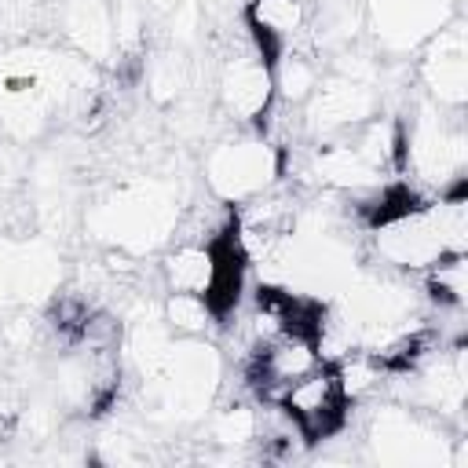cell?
<instances>
[{
  "label": "cell",
  "instance_id": "1",
  "mask_svg": "<svg viewBox=\"0 0 468 468\" xmlns=\"http://www.w3.org/2000/svg\"><path fill=\"white\" fill-rule=\"evenodd\" d=\"M366 212V245L373 263L420 274L442 256L468 252V194L464 186L417 197L406 186H384Z\"/></svg>",
  "mask_w": 468,
  "mask_h": 468
},
{
  "label": "cell",
  "instance_id": "2",
  "mask_svg": "<svg viewBox=\"0 0 468 468\" xmlns=\"http://www.w3.org/2000/svg\"><path fill=\"white\" fill-rule=\"evenodd\" d=\"M183 223V190L179 179L161 172H135L110 183L88 208L84 230L113 252L135 260L161 252Z\"/></svg>",
  "mask_w": 468,
  "mask_h": 468
},
{
  "label": "cell",
  "instance_id": "3",
  "mask_svg": "<svg viewBox=\"0 0 468 468\" xmlns=\"http://www.w3.org/2000/svg\"><path fill=\"white\" fill-rule=\"evenodd\" d=\"M223 373L227 362L212 336H176L161 369L139 380V420L165 435L197 428L223 395Z\"/></svg>",
  "mask_w": 468,
  "mask_h": 468
},
{
  "label": "cell",
  "instance_id": "4",
  "mask_svg": "<svg viewBox=\"0 0 468 468\" xmlns=\"http://www.w3.org/2000/svg\"><path fill=\"white\" fill-rule=\"evenodd\" d=\"M384 106V58L369 48H344L322 62V77L311 99L300 106V128L307 139L340 135L369 121Z\"/></svg>",
  "mask_w": 468,
  "mask_h": 468
},
{
  "label": "cell",
  "instance_id": "5",
  "mask_svg": "<svg viewBox=\"0 0 468 468\" xmlns=\"http://www.w3.org/2000/svg\"><path fill=\"white\" fill-rule=\"evenodd\" d=\"M366 461L395 468H464V428H453L402 399L380 402L362 424Z\"/></svg>",
  "mask_w": 468,
  "mask_h": 468
},
{
  "label": "cell",
  "instance_id": "6",
  "mask_svg": "<svg viewBox=\"0 0 468 468\" xmlns=\"http://www.w3.org/2000/svg\"><path fill=\"white\" fill-rule=\"evenodd\" d=\"M399 124H402V176H410L431 194L464 186V168H468L464 110H450L424 95H413Z\"/></svg>",
  "mask_w": 468,
  "mask_h": 468
},
{
  "label": "cell",
  "instance_id": "7",
  "mask_svg": "<svg viewBox=\"0 0 468 468\" xmlns=\"http://www.w3.org/2000/svg\"><path fill=\"white\" fill-rule=\"evenodd\" d=\"M285 176V150L274 146L260 128H234L208 143L201 154V179L212 201L241 205L274 190Z\"/></svg>",
  "mask_w": 468,
  "mask_h": 468
},
{
  "label": "cell",
  "instance_id": "8",
  "mask_svg": "<svg viewBox=\"0 0 468 468\" xmlns=\"http://www.w3.org/2000/svg\"><path fill=\"white\" fill-rule=\"evenodd\" d=\"M212 99H216V110L234 128H256L274 102L271 58L249 40L245 29H241V37H227L223 51L216 55Z\"/></svg>",
  "mask_w": 468,
  "mask_h": 468
},
{
  "label": "cell",
  "instance_id": "9",
  "mask_svg": "<svg viewBox=\"0 0 468 468\" xmlns=\"http://www.w3.org/2000/svg\"><path fill=\"white\" fill-rule=\"evenodd\" d=\"M322 347L314 329H285L274 340L245 355V388L260 406H278L285 391L322 366Z\"/></svg>",
  "mask_w": 468,
  "mask_h": 468
},
{
  "label": "cell",
  "instance_id": "10",
  "mask_svg": "<svg viewBox=\"0 0 468 468\" xmlns=\"http://www.w3.org/2000/svg\"><path fill=\"white\" fill-rule=\"evenodd\" d=\"M362 11L373 51L388 58L413 55L435 29L461 15L457 0H362Z\"/></svg>",
  "mask_w": 468,
  "mask_h": 468
},
{
  "label": "cell",
  "instance_id": "11",
  "mask_svg": "<svg viewBox=\"0 0 468 468\" xmlns=\"http://www.w3.org/2000/svg\"><path fill=\"white\" fill-rule=\"evenodd\" d=\"M62 256L40 238L0 234V314L37 307L55 296Z\"/></svg>",
  "mask_w": 468,
  "mask_h": 468
},
{
  "label": "cell",
  "instance_id": "12",
  "mask_svg": "<svg viewBox=\"0 0 468 468\" xmlns=\"http://www.w3.org/2000/svg\"><path fill=\"white\" fill-rule=\"evenodd\" d=\"M413 80L417 95L464 110L468 102V29L464 18L453 15L442 29H435L417 51H413Z\"/></svg>",
  "mask_w": 468,
  "mask_h": 468
},
{
  "label": "cell",
  "instance_id": "13",
  "mask_svg": "<svg viewBox=\"0 0 468 468\" xmlns=\"http://www.w3.org/2000/svg\"><path fill=\"white\" fill-rule=\"evenodd\" d=\"M278 406L296 424V431L303 435L307 446L336 439L347 428V413H351V402L340 388V377H336L333 362L314 366L303 380H296L285 391V399Z\"/></svg>",
  "mask_w": 468,
  "mask_h": 468
},
{
  "label": "cell",
  "instance_id": "14",
  "mask_svg": "<svg viewBox=\"0 0 468 468\" xmlns=\"http://www.w3.org/2000/svg\"><path fill=\"white\" fill-rule=\"evenodd\" d=\"M55 26L62 44L84 55L95 66L117 58V33H113V0H58Z\"/></svg>",
  "mask_w": 468,
  "mask_h": 468
},
{
  "label": "cell",
  "instance_id": "15",
  "mask_svg": "<svg viewBox=\"0 0 468 468\" xmlns=\"http://www.w3.org/2000/svg\"><path fill=\"white\" fill-rule=\"evenodd\" d=\"M241 29L271 58L292 44L311 40V0H245Z\"/></svg>",
  "mask_w": 468,
  "mask_h": 468
},
{
  "label": "cell",
  "instance_id": "16",
  "mask_svg": "<svg viewBox=\"0 0 468 468\" xmlns=\"http://www.w3.org/2000/svg\"><path fill=\"white\" fill-rule=\"evenodd\" d=\"M197 428L212 450H219L223 457H241L245 450L260 446V402L245 395H234L227 402L216 399Z\"/></svg>",
  "mask_w": 468,
  "mask_h": 468
},
{
  "label": "cell",
  "instance_id": "17",
  "mask_svg": "<svg viewBox=\"0 0 468 468\" xmlns=\"http://www.w3.org/2000/svg\"><path fill=\"white\" fill-rule=\"evenodd\" d=\"M194 84H197L194 51L161 44L143 55V88L157 106H176V102L190 99Z\"/></svg>",
  "mask_w": 468,
  "mask_h": 468
},
{
  "label": "cell",
  "instance_id": "18",
  "mask_svg": "<svg viewBox=\"0 0 468 468\" xmlns=\"http://www.w3.org/2000/svg\"><path fill=\"white\" fill-rule=\"evenodd\" d=\"M322 62H325V58L314 51L311 40H307V44H292V48L271 55L274 102L300 110V106L311 99V91H314V84H318V77H322Z\"/></svg>",
  "mask_w": 468,
  "mask_h": 468
},
{
  "label": "cell",
  "instance_id": "19",
  "mask_svg": "<svg viewBox=\"0 0 468 468\" xmlns=\"http://www.w3.org/2000/svg\"><path fill=\"white\" fill-rule=\"evenodd\" d=\"M417 285L431 311H464L468 307V252L442 256L428 271L417 274Z\"/></svg>",
  "mask_w": 468,
  "mask_h": 468
},
{
  "label": "cell",
  "instance_id": "20",
  "mask_svg": "<svg viewBox=\"0 0 468 468\" xmlns=\"http://www.w3.org/2000/svg\"><path fill=\"white\" fill-rule=\"evenodd\" d=\"M161 318L176 336H212L219 329V314L205 296L194 292H165Z\"/></svg>",
  "mask_w": 468,
  "mask_h": 468
},
{
  "label": "cell",
  "instance_id": "21",
  "mask_svg": "<svg viewBox=\"0 0 468 468\" xmlns=\"http://www.w3.org/2000/svg\"><path fill=\"white\" fill-rule=\"evenodd\" d=\"M40 0H0V29L7 37H22L33 26V7Z\"/></svg>",
  "mask_w": 468,
  "mask_h": 468
},
{
  "label": "cell",
  "instance_id": "22",
  "mask_svg": "<svg viewBox=\"0 0 468 468\" xmlns=\"http://www.w3.org/2000/svg\"><path fill=\"white\" fill-rule=\"evenodd\" d=\"M139 4H143L150 15H161V18H165V15H168V11H172L179 0H139Z\"/></svg>",
  "mask_w": 468,
  "mask_h": 468
}]
</instances>
